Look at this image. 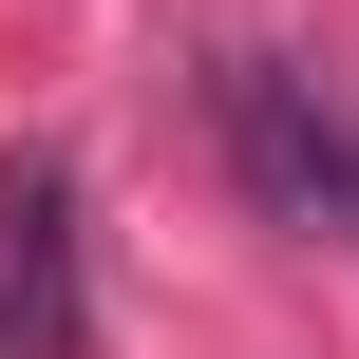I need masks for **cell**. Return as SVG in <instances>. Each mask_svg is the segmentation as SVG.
<instances>
[{
	"label": "cell",
	"instance_id": "6da1fadb",
	"mask_svg": "<svg viewBox=\"0 0 359 359\" xmlns=\"http://www.w3.org/2000/svg\"><path fill=\"white\" fill-rule=\"evenodd\" d=\"M227 151L284 227H359V95L303 57H227Z\"/></svg>",
	"mask_w": 359,
	"mask_h": 359
},
{
	"label": "cell",
	"instance_id": "7a4b0ae2",
	"mask_svg": "<svg viewBox=\"0 0 359 359\" xmlns=\"http://www.w3.org/2000/svg\"><path fill=\"white\" fill-rule=\"evenodd\" d=\"M0 359H95V265H76L57 151H0Z\"/></svg>",
	"mask_w": 359,
	"mask_h": 359
}]
</instances>
